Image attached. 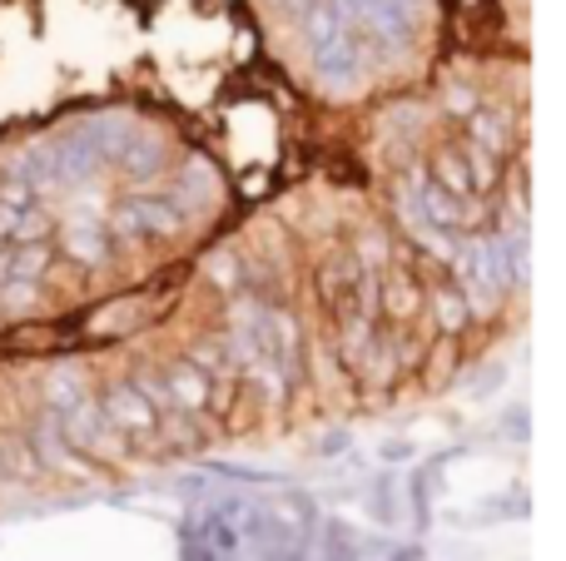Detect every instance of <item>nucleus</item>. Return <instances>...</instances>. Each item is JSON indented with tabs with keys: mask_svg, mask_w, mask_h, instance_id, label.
<instances>
[{
	"mask_svg": "<svg viewBox=\"0 0 566 561\" xmlns=\"http://www.w3.org/2000/svg\"><path fill=\"white\" fill-rule=\"evenodd\" d=\"M35 284H20V278H6V284H0V308H6V314H30V308H35Z\"/></svg>",
	"mask_w": 566,
	"mask_h": 561,
	"instance_id": "21",
	"label": "nucleus"
},
{
	"mask_svg": "<svg viewBox=\"0 0 566 561\" xmlns=\"http://www.w3.org/2000/svg\"><path fill=\"white\" fill-rule=\"evenodd\" d=\"M159 378H165V388H169L179 413H195V417L209 413V378L199 373L195 363H169Z\"/></svg>",
	"mask_w": 566,
	"mask_h": 561,
	"instance_id": "7",
	"label": "nucleus"
},
{
	"mask_svg": "<svg viewBox=\"0 0 566 561\" xmlns=\"http://www.w3.org/2000/svg\"><path fill=\"white\" fill-rule=\"evenodd\" d=\"M185 189H195V194H214V165H205V159H189ZM185 189H179V194H185Z\"/></svg>",
	"mask_w": 566,
	"mask_h": 561,
	"instance_id": "22",
	"label": "nucleus"
},
{
	"mask_svg": "<svg viewBox=\"0 0 566 561\" xmlns=\"http://www.w3.org/2000/svg\"><path fill=\"white\" fill-rule=\"evenodd\" d=\"M99 413H105V423L115 427L125 443H155V433H159L155 407L139 398L135 383H115V388H109V393L99 398Z\"/></svg>",
	"mask_w": 566,
	"mask_h": 561,
	"instance_id": "3",
	"label": "nucleus"
},
{
	"mask_svg": "<svg viewBox=\"0 0 566 561\" xmlns=\"http://www.w3.org/2000/svg\"><path fill=\"white\" fill-rule=\"evenodd\" d=\"M65 254L75 258V264H105V234L80 219V224L65 229Z\"/></svg>",
	"mask_w": 566,
	"mask_h": 561,
	"instance_id": "12",
	"label": "nucleus"
},
{
	"mask_svg": "<svg viewBox=\"0 0 566 561\" xmlns=\"http://www.w3.org/2000/svg\"><path fill=\"white\" fill-rule=\"evenodd\" d=\"M115 165L135 179H149V174H159V165H165V145H159L149 129H135V135L125 139V149L115 155Z\"/></svg>",
	"mask_w": 566,
	"mask_h": 561,
	"instance_id": "8",
	"label": "nucleus"
},
{
	"mask_svg": "<svg viewBox=\"0 0 566 561\" xmlns=\"http://www.w3.org/2000/svg\"><path fill=\"white\" fill-rule=\"evenodd\" d=\"M0 477H6V463H0Z\"/></svg>",
	"mask_w": 566,
	"mask_h": 561,
	"instance_id": "26",
	"label": "nucleus"
},
{
	"mask_svg": "<svg viewBox=\"0 0 566 561\" xmlns=\"http://www.w3.org/2000/svg\"><path fill=\"white\" fill-rule=\"evenodd\" d=\"M378 304L392 324H408V318L422 308V298H418V284H412L408 274H398V278H388V288H378Z\"/></svg>",
	"mask_w": 566,
	"mask_h": 561,
	"instance_id": "10",
	"label": "nucleus"
},
{
	"mask_svg": "<svg viewBox=\"0 0 566 561\" xmlns=\"http://www.w3.org/2000/svg\"><path fill=\"white\" fill-rule=\"evenodd\" d=\"M30 447H35V463H50V467H70V443H65V427H60V413H40L35 417V437H30Z\"/></svg>",
	"mask_w": 566,
	"mask_h": 561,
	"instance_id": "9",
	"label": "nucleus"
},
{
	"mask_svg": "<svg viewBox=\"0 0 566 561\" xmlns=\"http://www.w3.org/2000/svg\"><path fill=\"white\" fill-rule=\"evenodd\" d=\"M60 427H65V443L80 447V453H90V457H109V463H115V457L125 453V437L105 423L95 398H80L75 407H65V413H60Z\"/></svg>",
	"mask_w": 566,
	"mask_h": 561,
	"instance_id": "2",
	"label": "nucleus"
},
{
	"mask_svg": "<svg viewBox=\"0 0 566 561\" xmlns=\"http://www.w3.org/2000/svg\"><path fill=\"white\" fill-rule=\"evenodd\" d=\"M432 165H438V189H448L452 199H468V194H472L468 165H462V155H458V149H442V155L432 159Z\"/></svg>",
	"mask_w": 566,
	"mask_h": 561,
	"instance_id": "16",
	"label": "nucleus"
},
{
	"mask_svg": "<svg viewBox=\"0 0 566 561\" xmlns=\"http://www.w3.org/2000/svg\"><path fill=\"white\" fill-rule=\"evenodd\" d=\"M80 398H85V388H80V378H70V373H55L45 383V407L50 413H65V407H75Z\"/></svg>",
	"mask_w": 566,
	"mask_h": 561,
	"instance_id": "17",
	"label": "nucleus"
},
{
	"mask_svg": "<svg viewBox=\"0 0 566 561\" xmlns=\"http://www.w3.org/2000/svg\"><path fill=\"white\" fill-rule=\"evenodd\" d=\"M135 129L139 125H129L125 115H99V119H90V125H80L70 139H75L80 149H90L99 165H115V155L125 149V139L135 135Z\"/></svg>",
	"mask_w": 566,
	"mask_h": 561,
	"instance_id": "6",
	"label": "nucleus"
},
{
	"mask_svg": "<svg viewBox=\"0 0 566 561\" xmlns=\"http://www.w3.org/2000/svg\"><path fill=\"white\" fill-rule=\"evenodd\" d=\"M432 314H438V328L442 334H462L468 328V298H462V288H432Z\"/></svg>",
	"mask_w": 566,
	"mask_h": 561,
	"instance_id": "13",
	"label": "nucleus"
},
{
	"mask_svg": "<svg viewBox=\"0 0 566 561\" xmlns=\"http://www.w3.org/2000/svg\"><path fill=\"white\" fill-rule=\"evenodd\" d=\"M179 214L169 209V199H125L115 209V234L139 239V234H175Z\"/></svg>",
	"mask_w": 566,
	"mask_h": 561,
	"instance_id": "5",
	"label": "nucleus"
},
{
	"mask_svg": "<svg viewBox=\"0 0 566 561\" xmlns=\"http://www.w3.org/2000/svg\"><path fill=\"white\" fill-rule=\"evenodd\" d=\"M209 278H214L219 288H234V278H239L234 258H214V264H209Z\"/></svg>",
	"mask_w": 566,
	"mask_h": 561,
	"instance_id": "24",
	"label": "nucleus"
},
{
	"mask_svg": "<svg viewBox=\"0 0 566 561\" xmlns=\"http://www.w3.org/2000/svg\"><path fill=\"white\" fill-rule=\"evenodd\" d=\"M412 214H418L428 229H448V234L478 224V214H472L462 199H452L448 189H438V184H412Z\"/></svg>",
	"mask_w": 566,
	"mask_h": 561,
	"instance_id": "4",
	"label": "nucleus"
},
{
	"mask_svg": "<svg viewBox=\"0 0 566 561\" xmlns=\"http://www.w3.org/2000/svg\"><path fill=\"white\" fill-rule=\"evenodd\" d=\"M358 274H363V268L348 264V258H338L333 268H323V298H328V304H338V298L348 294V284H358Z\"/></svg>",
	"mask_w": 566,
	"mask_h": 561,
	"instance_id": "19",
	"label": "nucleus"
},
{
	"mask_svg": "<svg viewBox=\"0 0 566 561\" xmlns=\"http://www.w3.org/2000/svg\"><path fill=\"white\" fill-rule=\"evenodd\" d=\"M40 234H45V214L25 209V214H20V224H15V234H10V239H20V244H35Z\"/></svg>",
	"mask_w": 566,
	"mask_h": 561,
	"instance_id": "23",
	"label": "nucleus"
},
{
	"mask_svg": "<svg viewBox=\"0 0 566 561\" xmlns=\"http://www.w3.org/2000/svg\"><path fill=\"white\" fill-rule=\"evenodd\" d=\"M159 433L169 437V447H205V427H199V417L179 413V407L159 413Z\"/></svg>",
	"mask_w": 566,
	"mask_h": 561,
	"instance_id": "15",
	"label": "nucleus"
},
{
	"mask_svg": "<svg viewBox=\"0 0 566 561\" xmlns=\"http://www.w3.org/2000/svg\"><path fill=\"white\" fill-rule=\"evenodd\" d=\"M189 363H195L209 383H234V373H239L224 343H195V358H189Z\"/></svg>",
	"mask_w": 566,
	"mask_h": 561,
	"instance_id": "14",
	"label": "nucleus"
},
{
	"mask_svg": "<svg viewBox=\"0 0 566 561\" xmlns=\"http://www.w3.org/2000/svg\"><path fill=\"white\" fill-rule=\"evenodd\" d=\"M50 264V248L40 244H25L15 258H10V278H20V284H35V274Z\"/></svg>",
	"mask_w": 566,
	"mask_h": 561,
	"instance_id": "20",
	"label": "nucleus"
},
{
	"mask_svg": "<svg viewBox=\"0 0 566 561\" xmlns=\"http://www.w3.org/2000/svg\"><path fill=\"white\" fill-rule=\"evenodd\" d=\"M468 179H472V189H492L497 184V155H488L482 145H468Z\"/></svg>",
	"mask_w": 566,
	"mask_h": 561,
	"instance_id": "18",
	"label": "nucleus"
},
{
	"mask_svg": "<svg viewBox=\"0 0 566 561\" xmlns=\"http://www.w3.org/2000/svg\"><path fill=\"white\" fill-rule=\"evenodd\" d=\"M448 105L458 109V115H472V109H478V105H472V89L468 85H452L448 89Z\"/></svg>",
	"mask_w": 566,
	"mask_h": 561,
	"instance_id": "25",
	"label": "nucleus"
},
{
	"mask_svg": "<svg viewBox=\"0 0 566 561\" xmlns=\"http://www.w3.org/2000/svg\"><path fill=\"white\" fill-rule=\"evenodd\" d=\"M303 35H308V50H313V65H318L323 80H353L358 75V30H348L338 15H333L328 0L303 10Z\"/></svg>",
	"mask_w": 566,
	"mask_h": 561,
	"instance_id": "1",
	"label": "nucleus"
},
{
	"mask_svg": "<svg viewBox=\"0 0 566 561\" xmlns=\"http://www.w3.org/2000/svg\"><path fill=\"white\" fill-rule=\"evenodd\" d=\"M472 125V145H482L488 155H502V149L512 145V129H507V115H497V109H472L468 115Z\"/></svg>",
	"mask_w": 566,
	"mask_h": 561,
	"instance_id": "11",
	"label": "nucleus"
}]
</instances>
